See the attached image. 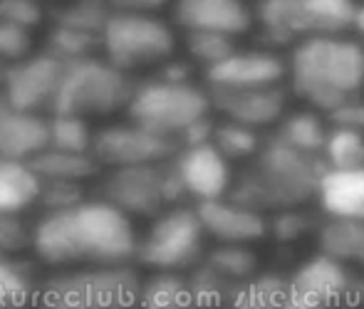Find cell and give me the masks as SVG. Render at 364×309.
<instances>
[{
	"instance_id": "10",
	"label": "cell",
	"mask_w": 364,
	"mask_h": 309,
	"mask_svg": "<svg viewBox=\"0 0 364 309\" xmlns=\"http://www.w3.org/2000/svg\"><path fill=\"white\" fill-rule=\"evenodd\" d=\"M173 48V30L159 15L114 13L102 33V58L122 72L164 65Z\"/></svg>"
},
{
	"instance_id": "28",
	"label": "cell",
	"mask_w": 364,
	"mask_h": 309,
	"mask_svg": "<svg viewBox=\"0 0 364 309\" xmlns=\"http://www.w3.org/2000/svg\"><path fill=\"white\" fill-rule=\"evenodd\" d=\"M38 287L25 262L0 250V307H30Z\"/></svg>"
},
{
	"instance_id": "41",
	"label": "cell",
	"mask_w": 364,
	"mask_h": 309,
	"mask_svg": "<svg viewBox=\"0 0 364 309\" xmlns=\"http://www.w3.org/2000/svg\"><path fill=\"white\" fill-rule=\"evenodd\" d=\"M327 121H330V126H340V129H350V131L364 134V97H355V99L337 107L335 112L327 114Z\"/></svg>"
},
{
	"instance_id": "6",
	"label": "cell",
	"mask_w": 364,
	"mask_h": 309,
	"mask_svg": "<svg viewBox=\"0 0 364 309\" xmlns=\"http://www.w3.org/2000/svg\"><path fill=\"white\" fill-rule=\"evenodd\" d=\"M136 82L129 72L109 65L105 58H87L65 65V75L53 102V114L70 116H105L127 109Z\"/></svg>"
},
{
	"instance_id": "40",
	"label": "cell",
	"mask_w": 364,
	"mask_h": 309,
	"mask_svg": "<svg viewBox=\"0 0 364 309\" xmlns=\"http://www.w3.org/2000/svg\"><path fill=\"white\" fill-rule=\"evenodd\" d=\"M43 18V5L38 0H0V23L18 25L33 33V28H38Z\"/></svg>"
},
{
	"instance_id": "45",
	"label": "cell",
	"mask_w": 364,
	"mask_h": 309,
	"mask_svg": "<svg viewBox=\"0 0 364 309\" xmlns=\"http://www.w3.org/2000/svg\"><path fill=\"white\" fill-rule=\"evenodd\" d=\"M355 33L360 35V40L364 43V3L357 5V18H355Z\"/></svg>"
},
{
	"instance_id": "46",
	"label": "cell",
	"mask_w": 364,
	"mask_h": 309,
	"mask_svg": "<svg viewBox=\"0 0 364 309\" xmlns=\"http://www.w3.org/2000/svg\"><path fill=\"white\" fill-rule=\"evenodd\" d=\"M8 62H3L0 60V90H3V82H5V75H8Z\"/></svg>"
},
{
	"instance_id": "42",
	"label": "cell",
	"mask_w": 364,
	"mask_h": 309,
	"mask_svg": "<svg viewBox=\"0 0 364 309\" xmlns=\"http://www.w3.org/2000/svg\"><path fill=\"white\" fill-rule=\"evenodd\" d=\"M213 129L216 124L211 121V116H203L196 124L186 129V131L178 136V148H188V146H203V143L213 141Z\"/></svg>"
},
{
	"instance_id": "15",
	"label": "cell",
	"mask_w": 364,
	"mask_h": 309,
	"mask_svg": "<svg viewBox=\"0 0 364 309\" xmlns=\"http://www.w3.org/2000/svg\"><path fill=\"white\" fill-rule=\"evenodd\" d=\"M173 166L186 188V195L196 198L198 203L225 198L235 178L230 171V161L213 143L178 148V153L173 156Z\"/></svg>"
},
{
	"instance_id": "22",
	"label": "cell",
	"mask_w": 364,
	"mask_h": 309,
	"mask_svg": "<svg viewBox=\"0 0 364 309\" xmlns=\"http://www.w3.org/2000/svg\"><path fill=\"white\" fill-rule=\"evenodd\" d=\"M327 134H330L327 116H322L320 112L312 109H297L280 119L273 136H278L280 141H285L295 151L310 153V156H322Z\"/></svg>"
},
{
	"instance_id": "20",
	"label": "cell",
	"mask_w": 364,
	"mask_h": 309,
	"mask_svg": "<svg viewBox=\"0 0 364 309\" xmlns=\"http://www.w3.org/2000/svg\"><path fill=\"white\" fill-rule=\"evenodd\" d=\"M315 200L325 218L364 220V166L350 171L327 168Z\"/></svg>"
},
{
	"instance_id": "35",
	"label": "cell",
	"mask_w": 364,
	"mask_h": 309,
	"mask_svg": "<svg viewBox=\"0 0 364 309\" xmlns=\"http://www.w3.org/2000/svg\"><path fill=\"white\" fill-rule=\"evenodd\" d=\"M233 38L218 33H186V53L188 58L198 65H203L206 70L220 65L230 53H235Z\"/></svg>"
},
{
	"instance_id": "36",
	"label": "cell",
	"mask_w": 364,
	"mask_h": 309,
	"mask_svg": "<svg viewBox=\"0 0 364 309\" xmlns=\"http://www.w3.org/2000/svg\"><path fill=\"white\" fill-rule=\"evenodd\" d=\"M312 230H317L315 218L305 208L280 210L268 220V235H273L278 243H295Z\"/></svg>"
},
{
	"instance_id": "18",
	"label": "cell",
	"mask_w": 364,
	"mask_h": 309,
	"mask_svg": "<svg viewBox=\"0 0 364 309\" xmlns=\"http://www.w3.org/2000/svg\"><path fill=\"white\" fill-rule=\"evenodd\" d=\"M173 20L186 33H218L228 38L248 33L255 23L245 0H173Z\"/></svg>"
},
{
	"instance_id": "12",
	"label": "cell",
	"mask_w": 364,
	"mask_h": 309,
	"mask_svg": "<svg viewBox=\"0 0 364 309\" xmlns=\"http://www.w3.org/2000/svg\"><path fill=\"white\" fill-rule=\"evenodd\" d=\"M178 153V143L173 139L159 136L154 131L136 126V124H117L95 134L92 156L100 166L124 168V166H146V163L171 161Z\"/></svg>"
},
{
	"instance_id": "3",
	"label": "cell",
	"mask_w": 364,
	"mask_h": 309,
	"mask_svg": "<svg viewBox=\"0 0 364 309\" xmlns=\"http://www.w3.org/2000/svg\"><path fill=\"white\" fill-rule=\"evenodd\" d=\"M325 171L320 156L295 151L278 136H268L248 166L233 178L228 198L263 215L302 208L317 198Z\"/></svg>"
},
{
	"instance_id": "29",
	"label": "cell",
	"mask_w": 364,
	"mask_h": 309,
	"mask_svg": "<svg viewBox=\"0 0 364 309\" xmlns=\"http://www.w3.org/2000/svg\"><path fill=\"white\" fill-rule=\"evenodd\" d=\"M97 50H102L100 35H90V33H82V30L63 28V25H53L48 33V40H45V53H50L53 58L65 62V65L95 58Z\"/></svg>"
},
{
	"instance_id": "21",
	"label": "cell",
	"mask_w": 364,
	"mask_h": 309,
	"mask_svg": "<svg viewBox=\"0 0 364 309\" xmlns=\"http://www.w3.org/2000/svg\"><path fill=\"white\" fill-rule=\"evenodd\" d=\"M317 247L350 270L364 272V220L325 218L317 225Z\"/></svg>"
},
{
	"instance_id": "34",
	"label": "cell",
	"mask_w": 364,
	"mask_h": 309,
	"mask_svg": "<svg viewBox=\"0 0 364 309\" xmlns=\"http://www.w3.org/2000/svg\"><path fill=\"white\" fill-rule=\"evenodd\" d=\"M50 146L60 148V151L92 153L95 134H92L87 119H82V116L53 114L50 116Z\"/></svg>"
},
{
	"instance_id": "31",
	"label": "cell",
	"mask_w": 364,
	"mask_h": 309,
	"mask_svg": "<svg viewBox=\"0 0 364 309\" xmlns=\"http://www.w3.org/2000/svg\"><path fill=\"white\" fill-rule=\"evenodd\" d=\"M186 277H188L193 302H196V309H225L233 290L238 287L225 280L223 275H218V272L213 270V267H208L203 260L198 262Z\"/></svg>"
},
{
	"instance_id": "26",
	"label": "cell",
	"mask_w": 364,
	"mask_h": 309,
	"mask_svg": "<svg viewBox=\"0 0 364 309\" xmlns=\"http://www.w3.org/2000/svg\"><path fill=\"white\" fill-rule=\"evenodd\" d=\"M139 309H196L188 277L181 272H154L141 282Z\"/></svg>"
},
{
	"instance_id": "43",
	"label": "cell",
	"mask_w": 364,
	"mask_h": 309,
	"mask_svg": "<svg viewBox=\"0 0 364 309\" xmlns=\"http://www.w3.org/2000/svg\"><path fill=\"white\" fill-rule=\"evenodd\" d=\"M171 0H109L114 13H136V15H156Z\"/></svg>"
},
{
	"instance_id": "24",
	"label": "cell",
	"mask_w": 364,
	"mask_h": 309,
	"mask_svg": "<svg viewBox=\"0 0 364 309\" xmlns=\"http://www.w3.org/2000/svg\"><path fill=\"white\" fill-rule=\"evenodd\" d=\"M30 168L38 173L40 181L82 183L87 178L97 176L100 161L92 153H73V151H60V148L48 146L40 156H35L30 161Z\"/></svg>"
},
{
	"instance_id": "11",
	"label": "cell",
	"mask_w": 364,
	"mask_h": 309,
	"mask_svg": "<svg viewBox=\"0 0 364 309\" xmlns=\"http://www.w3.org/2000/svg\"><path fill=\"white\" fill-rule=\"evenodd\" d=\"M285 280L283 309H357L362 305V277L322 252L302 260Z\"/></svg>"
},
{
	"instance_id": "32",
	"label": "cell",
	"mask_w": 364,
	"mask_h": 309,
	"mask_svg": "<svg viewBox=\"0 0 364 309\" xmlns=\"http://www.w3.org/2000/svg\"><path fill=\"white\" fill-rule=\"evenodd\" d=\"M265 139L260 136V131L250 126H243V124H235L223 119L220 124H216L213 129V146L228 158L230 163L233 161H250L255 153L260 151Z\"/></svg>"
},
{
	"instance_id": "44",
	"label": "cell",
	"mask_w": 364,
	"mask_h": 309,
	"mask_svg": "<svg viewBox=\"0 0 364 309\" xmlns=\"http://www.w3.org/2000/svg\"><path fill=\"white\" fill-rule=\"evenodd\" d=\"M166 82H191V67L181 60H166L159 67V75Z\"/></svg>"
},
{
	"instance_id": "14",
	"label": "cell",
	"mask_w": 364,
	"mask_h": 309,
	"mask_svg": "<svg viewBox=\"0 0 364 309\" xmlns=\"http://www.w3.org/2000/svg\"><path fill=\"white\" fill-rule=\"evenodd\" d=\"M288 80V60L270 48L235 50L220 65L206 70V90H258Z\"/></svg>"
},
{
	"instance_id": "48",
	"label": "cell",
	"mask_w": 364,
	"mask_h": 309,
	"mask_svg": "<svg viewBox=\"0 0 364 309\" xmlns=\"http://www.w3.org/2000/svg\"><path fill=\"white\" fill-rule=\"evenodd\" d=\"M362 305H364V287H362Z\"/></svg>"
},
{
	"instance_id": "47",
	"label": "cell",
	"mask_w": 364,
	"mask_h": 309,
	"mask_svg": "<svg viewBox=\"0 0 364 309\" xmlns=\"http://www.w3.org/2000/svg\"><path fill=\"white\" fill-rule=\"evenodd\" d=\"M0 309H28V307H0Z\"/></svg>"
},
{
	"instance_id": "2",
	"label": "cell",
	"mask_w": 364,
	"mask_h": 309,
	"mask_svg": "<svg viewBox=\"0 0 364 309\" xmlns=\"http://www.w3.org/2000/svg\"><path fill=\"white\" fill-rule=\"evenodd\" d=\"M288 85L307 109L327 116L345 102L362 97L364 43L347 35H330L292 45Z\"/></svg>"
},
{
	"instance_id": "16",
	"label": "cell",
	"mask_w": 364,
	"mask_h": 309,
	"mask_svg": "<svg viewBox=\"0 0 364 309\" xmlns=\"http://www.w3.org/2000/svg\"><path fill=\"white\" fill-rule=\"evenodd\" d=\"M213 109L220 112L228 121L243 124L255 131L278 126L285 116L288 94L283 85L258 87V90H208Z\"/></svg>"
},
{
	"instance_id": "17",
	"label": "cell",
	"mask_w": 364,
	"mask_h": 309,
	"mask_svg": "<svg viewBox=\"0 0 364 309\" xmlns=\"http://www.w3.org/2000/svg\"><path fill=\"white\" fill-rule=\"evenodd\" d=\"M206 235L218 245H253L268 235V218L233 198L206 200L196 205Z\"/></svg>"
},
{
	"instance_id": "7",
	"label": "cell",
	"mask_w": 364,
	"mask_h": 309,
	"mask_svg": "<svg viewBox=\"0 0 364 309\" xmlns=\"http://www.w3.org/2000/svg\"><path fill=\"white\" fill-rule=\"evenodd\" d=\"M211 109L208 90H201L193 82H166L161 77L136 85L127 107L132 124L159 136L173 139L176 143L191 124L208 116Z\"/></svg>"
},
{
	"instance_id": "30",
	"label": "cell",
	"mask_w": 364,
	"mask_h": 309,
	"mask_svg": "<svg viewBox=\"0 0 364 309\" xmlns=\"http://www.w3.org/2000/svg\"><path fill=\"white\" fill-rule=\"evenodd\" d=\"M320 158L325 168H332V171H350V168L364 166V134L330 126Z\"/></svg>"
},
{
	"instance_id": "8",
	"label": "cell",
	"mask_w": 364,
	"mask_h": 309,
	"mask_svg": "<svg viewBox=\"0 0 364 309\" xmlns=\"http://www.w3.org/2000/svg\"><path fill=\"white\" fill-rule=\"evenodd\" d=\"M100 198H105L129 218L132 215L156 218L164 210L181 205V200L188 195L171 158L146 166L109 168L100 185Z\"/></svg>"
},
{
	"instance_id": "39",
	"label": "cell",
	"mask_w": 364,
	"mask_h": 309,
	"mask_svg": "<svg viewBox=\"0 0 364 309\" xmlns=\"http://www.w3.org/2000/svg\"><path fill=\"white\" fill-rule=\"evenodd\" d=\"M33 55V33L18 25L0 23V60L13 65Z\"/></svg>"
},
{
	"instance_id": "13",
	"label": "cell",
	"mask_w": 364,
	"mask_h": 309,
	"mask_svg": "<svg viewBox=\"0 0 364 309\" xmlns=\"http://www.w3.org/2000/svg\"><path fill=\"white\" fill-rule=\"evenodd\" d=\"M65 75V62L50 53H33L30 58L13 62L3 82V92L8 102L20 112L40 114L53 109L55 94Z\"/></svg>"
},
{
	"instance_id": "4",
	"label": "cell",
	"mask_w": 364,
	"mask_h": 309,
	"mask_svg": "<svg viewBox=\"0 0 364 309\" xmlns=\"http://www.w3.org/2000/svg\"><path fill=\"white\" fill-rule=\"evenodd\" d=\"M141 277L132 265L70 267L38 287V309H139Z\"/></svg>"
},
{
	"instance_id": "5",
	"label": "cell",
	"mask_w": 364,
	"mask_h": 309,
	"mask_svg": "<svg viewBox=\"0 0 364 309\" xmlns=\"http://www.w3.org/2000/svg\"><path fill=\"white\" fill-rule=\"evenodd\" d=\"M357 0H258L253 18L270 50L355 30Z\"/></svg>"
},
{
	"instance_id": "1",
	"label": "cell",
	"mask_w": 364,
	"mask_h": 309,
	"mask_svg": "<svg viewBox=\"0 0 364 309\" xmlns=\"http://www.w3.org/2000/svg\"><path fill=\"white\" fill-rule=\"evenodd\" d=\"M139 238L127 213L105 198H85L68 210L45 213L33 225V250L53 267L129 265Z\"/></svg>"
},
{
	"instance_id": "33",
	"label": "cell",
	"mask_w": 364,
	"mask_h": 309,
	"mask_svg": "<svg viewBox=\"0 0 364 309\" xmlns=\"http://www.w3.org/2000/svg\"><path fill=\"white\" fill-rule=\"evenodd\" d=\"M203 262L233 285H240L258 272V255L250 245H218L206 252Z\"/></svg>"
},
{
	"instance_id": "37",
	"label": "cell",
	"mask_w": 364,
	"mask_h": 309,
	"mask_svg": "<svg viewBox=\"0 0 364 309\" xmlns=\"http://www.w3.org/2000/svg\"><path fill=\"white\" fill-rule=\"evenodd\" d=\"M85 200V188L82 183L70 181H43L38 195V205H43L45 213H55V210H68L73 205Z\"/></svg>"
},
{
	"instance_id": "19",
	"label": "cell",
	"mask_w": 364,
	"mask_h": 309,
	"mask_svg": "<svg viewBox=\"0 0 364 309\" xmlns=\"http://www.w3.org/2000/svg\"><path fill=\"white\" fill-rule=\"evenodd\" d=\"M50 146V119L20 112L0 90V156L30 163Z\"/></svg>"
},
{
	"instance_id": "23",
	"label": "cell",
	"mask_w": 364,
	"mask_h": 309,
	"mask_svg": "<svg viewBox=\"0 0 364 309\" xmlns=\"http://www.w3.org/2000/svg\"><path fill=\"white\" fill-rule=\"evenodd\" d=\"M43 181L30 163L0 156V213H20L38 203Z\"/></svg>"
},
{
	"instance_id": "25",
	"label": "cell",
	"mask_w": 364,
	"mask_h": 309,
	"mask_svg": "<svg viewBox=\"0 0 364 309\" xmlns=\"http://www.w3.org/2000/svg\"><path fill=\"white\" fill-rule=\"evenodd\" d=\"M285 292H288V280L283 275L258 270L235 287L225 309H283Z\"/></svg>"
},
{
	"instance_id": "27",
	"label": "cell",
	"mask_w": 364,
	"mask_h": 309,
	"mask_svg": "<svg viewBox=\"0 0 364 309\" xmlns=\"http://www.w3.org/2000/svg\"><path fill=\"white\" fill-rule=\"evenodd\" d=\"M112 15L114 10H112L109 0H70L53 10V25L82 30V33L102 38Z\"/></svg>"
},
{
	"instance_id": "38",
	"label": "cell",
	"mask_w": 364,
	"mask_h": 309,
	"mask_svg": "<svg viewBox=\"0 0 364 309\" xmlns=\"http://www.w3.org/2000/svg\"><path fill=\"white\" fill-rule=\"evenodd\" d=\"M33 247V228L18 213H0V250L8 255Z\"/></svg>"
},
{
	"instance_id": "9",
	"label": "cell",
	"mask_w": 364,
	"mask_h": 309,
	"mask_svg": "<svg viewBox=\"0 0 364 309\" xmlns=\"http://www.w3.org/2000/svg\"><path fill=\"white\" fill-rule=\"evenodd\" d=\"M206 230L196 208L173 205L154 218L146 235L136 247V262L154 272L193 270L206 257L203 250Z\"/></svg>"
}]
</instances>
